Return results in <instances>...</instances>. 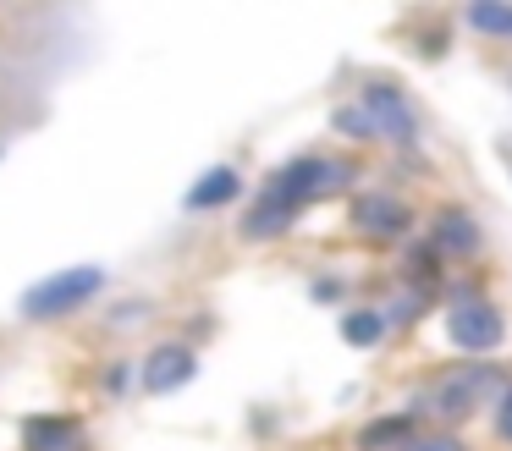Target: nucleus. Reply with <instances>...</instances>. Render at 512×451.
<instances>
[{
	"label": "nucleus",
	"instance_id": "423d86ee",
	"mask_svg": "<svg viewBox=\"0 0 512 451\" xmlns=\"http://www.w3.org/2000/svg\"><path fill=\"white\" fill-rule=\"evenodd\" d=\"M347 220H353V231H364L375 242H397L413 231V209L397 193H358L347 204Z\"/></svg>",
	"mask_w": 512,
	"mask_h": 451
},
{
	"label": "nucleus",
	"instance_id": "dca6fc26",
	"mask_svg": "<svg viewBox=\"0 0 512 451\" xmlns=\"http://www.w3.org/2000/svg\"><path fill=\"white\" fill-rule=\"evenodd\" d=\"M402 451H468V446L452 435V429H435V435H413Z\"/></svg>",
	"mask_w": 512,
	"mask_h": 451
},
{
	"label": "nucleus",
	"instance_id": "f3484780",
	"mask_svg": "<svg viewBox=\"0 0 512 451\" xmlns=\"http://www.w3.org/2000/svg\"><path fill=\"white\" fill-rule=\"evenodd\" d=\"M496 440L512 446V385H501V396H496Z\"/></svg>",
	"mask_w": 512,
	"mask_h": 451
},
{
	"label": "nucleus",
	"instance_id": "9b49d317",
	"mask_svg": "<svg viewBox=\"0 0 512 451\" xmlns=\"http://www.w3.org/2000/svg\"><path fill=\"white\" fill-rule=\"evenodd\" d=\"M413 435H419L413 413H380V418H369V424L358 429V451H402Z\"/></svg>",
	"mask_w": 512,
	"mask_h": 451
},
{
	"label": "nucleus",
	"instance_id": "1a4fd4ad",
	"mask_svg": "<svg viewBox=\"0 0 512 451\" xmlns=\"http://www.w3.org/2000/svg\"><path fill=\"white\" fill-rule=\"evenodd\" d=\"M23 451H89V424L72 413H28Z\"/></svg>",
	"mask_w": 512,
	"mask_h": 451
},
{
	"label": "nucleus",
	"instance_id": "0eeeda50",
	"mask_svg": "<svg viewBox=\"0 0 512 451\" xmlns=\"http://www.w3.org/2000/svg\"><path fill=\"white\" fill-rule=\"evenodd\" d=\"M193 374H199V352H193L188 341H160V347H149L144 363H138V385H144L149 396L177 391V385L193 380Z\"/></svg>",
	"mask_w": 512,
	"mask_h": 451
},
{
	"label": "nucleus",
	"instance_id": "f8f14e48",
	"mask_svg": "<svg viewBox=\"0 0 512 451\" xmlns=\"http://www.w3.org/2000/svg\"><path fill=\"white\" fill-rule=\"evenodd\" d=\"M292 220H298V215H287V209H276V204H265V198H254L237 231H243V242H276V237H287V231H292Z\"/></svg>",
	"mask_w": 512,
	"mask_h": 451
},
{
	"label": "nucleus",
	"instance_id": "7ed1b4c3",
	"mask_svg": "<svg viewBox=\"0 0 512 451\" xmlns=\"http://www.w3.org/2000/svg\"><path fill=\"white\" fill-rule=\"evenodd\" d=\"M446 336H452L457 352H468L474 363H490V352H501L507 341V319L490 297L479 292H457L452 308H446Z\"/></svg>",
	"mask_w": 512,
	"mask_h": 451
},
{
	"label": "nucleus",
	"instance_id": "ddd939ff",
	"mask_svg": "<svg viewBox=\"0 0 512 451\" xmlns=\"http://www.w3.org/2000/svg\"><path fill=\"white\" fill-rule=\"evenodd\" d=\"M336 330H342V341H353V347H375V341L386 336V314H380V308H347V314L336 319Z\"/></svg>",
	"mask_w": 512,
	"mask_h": 451
},
{
	"label": "nucleus",
	"instance_id": "20e7f679",
	"mask_svg": "<svg viewBox=\"0 0 512 451\" xmlns=\"http://www.w3.org/2000/svg\"><path fill=\"white\" fill-rule=\"evenodd\" d=\"M358 110L369 116L375 138L397 143V149H413V143H419V110H413V99L402 94L397 83H386V77H369V83L358 88Z\"/></svg>",
	"mask_w": 512,
	"mask_h": 451
},
{
	"label": "nucleus",
	"instance_id": "9d476101",
	"mask_svg": "<svg viewBox=\"0 0 512 451\" xmlns=\"http://www.w3.org/2000/svg\"><path fill=\"white\" fill-rule=\"evenodd\" d=\"M243 193V176H237V165H210V171L199 176V182L182 193V209H193V215H204V209H221L232 204V198Z\"/></svg>",
	"mask_w": 512,
	"mask_h": 451
},
{
	"label": "nucleus",
	"instance_id": "4468645a",
	"mask_svg": "<svg viewBox=\"0 0 512 451\" xmlns=\"http://www.w3.org/2000/svg\"><path fill=\"white\" fill-rule=\"evenodd\" d=\"M463 17H468V28L490 33V39H512V6L507 0H474Z\"/></svg>",
	"mask_w": 512,
	"mask_h": 451
},
{
	"label": "nucleus",
	"instance_id": "f257e3e1",
	"mask_svg": "<svg viewBox=\"0 0 512 451\" xmlns=\"http://www.w3.org/2000/svg\"><path fill=\"white\" fill-rule=\"evenodd\" d=\"M353 176H358L353 160H331V154H298V160L276 165V171L265 176L259 198H265V204H276V209H287V215H298L303 204H320V198L342 193Z\"/></svg>",
	"mask_w": 512,
	"mask_h": 451
},
{
	"label": "nucleus",
	"instance_id": "f03ea898",
	"mask_svg": "<svg viewBox=\"0 0 512 451\" xmlns=\"http://www.w3.org/2000/svg\"><path fill=\"white\" fill-rule=\"evenodd\" d=\"M100 286H105L100 264H67V270H56V275L28 286V292L17 297V314H23L28 325H39V319H67V314H78V308H89L94 297H100Z\"/></svg>",
	"mask_w": 512,
	"mask_h": 451
},
{
	"label": "nucleus",
	"instance_id": "6e6552de",
	"mask_svg": "<svg viewBox=\"0 0 512 451\" xmlns=\"http://www.w3.org/2000/svg\"><path fill=\"white\" fill-rule=\"evenodd\" d=\"M430 248L441 253H452V259H474L479 248H485V226L474 220V209H463V204H441L430 215Z\"/></svg>",
	"mask_w": 512,
	"mask_h": 451
},
{
	"label": "nucleus",
	"instance_id": "a211bd4d",
	"mask_svg": "<svg viewBox=\"0 0 512 451\" xmlns=\"http://www.w3.org/2000/svg\"><path fill=\"white\" fill-rule=\"evenodd\" d=\"M127 380H133V363H111V374H105V391L122 396V391H127Z\"/></svg>",
	"mask_w": 512,
	"mask_h": 451
},
{
	"label": "nucleus",
	"instance_id": "2eb2a0df",
	"mask_svg": "<svg viewBox=\"0 0 512 451\" xmlns=\"http://www.w3.org/2000/svg\"><path fill=\"white\" fill-rule=\"evenodd\" d=\"M331 127L342 132V138H353V143H369V138H375V127H369V116H364L358 105H336V110H331Z\"/></svg>",
	"mask_w": 512,
	"mask_h": 451
},
{
	"label": "nucleus",
	"instance_id": "39448f33",
	"mask_svg": "<svg viewBox=\"0 0 512 451\" xmlns=\"http://www.w3.org/2000/svg\"><path fill=\"white\" fill-rule=\"evenodd\" d=\"M490 391H501V374L490 369V363H468V369H446L441 380L424 391L419 407H435L441 418H452V424H457V418H468Z\"/></svg>",
	"mask_w": 512,
	"mask_h": 451
}]
</instances>
